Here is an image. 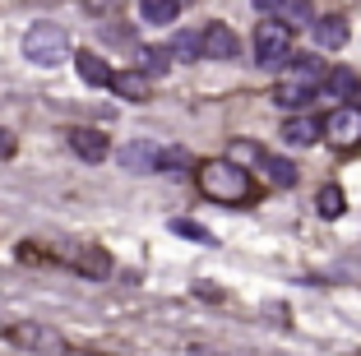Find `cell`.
Wrapping results in <instances>:
<instances>
[{"instance_id": "obj_1", "label": "cell", "mask_w": 361, "mask_h": 356, "mask_svg": "<svg viewBox=\"0 0 361 356\" xmlns=\"http://www.w3.org/2000/svg\"><path fill=\"white\" fill-rule=\"evenodd\" d=\"M195 190H200L209 204H223V209H250V204L264 200V185H259L250 171H241L227 157H204L195 162Z\"/></svg>"}, {"instance_id": "obj_2", "label": "cell", "mask_w": 361, "mask_h": 356, "mask_svg": "<svg viewBox=\"0 0 361 356\" xmlns=\"http://www.w3.org/2000/svg\"><path fill=\"white\" fill-rule=\"evenodd\" d=\"M19 264H56V269H70L88 283H102L111 278V254L93 241H79V245H42V241H19L14 250Z\"/></svg>"}, {"instance_id": "obj_3", "label": "cell", "mask_w": 361, "mask_h": 356, "mask_svg": "<svg viewBox=\"0 0 361 356\" xmlns=\"http://www.w3.org/2000/svg\"><path fill=\"white\" fill-rule=\"evenodd\" d=\"M319 79H324V61H315V56H292V61L278 70V79H274V102L278 106H306V102H315V93H319Z\"/></svg>"}, {"instance_id": "obj_4", "label": "cell", "mask_w": 361, "mask_h": 356, "mask_svg": "<svg viewBox=\"0 0 361 356\" xmlns=\"http://www.w3.org/2000/svg\"><path fill=\"white\" fill-rule=\"evenodd\" d=\"M227 162H236L241 171H250V176H264L269 185H278V190H292L297 185V162H287V157H278V153H269L264 144H250V139H232L227 144Z\"/></svg>"}, {"instance_id": "obj_5", "label": "cell", "mask_w": 361, "mask_h": 356, "mask_svg": "<svg viewBox=\"0 0 361 356\" xmlns=\"http://www.w3.org/2000/svg\"><path fill=\"white\" fill-rule=\"evenodd\" d=\"M319 139L343 157L361 153V102H338L334 106V111L319 121Z\"/></svg>"}, {"instance_id": "obj_6", "label": "cell", "mask_w": 361, "mask_h": 356, "mask_svg": "<svg viewBox=\"0 0 361 356\" xmlns=\"http://www.w3.org/2000/svg\"><path fill=\"white\" fill-rule=\"evenodd\" d=\"M65 56H70V32H65L61 23H51V19L28 23V32H23V61H32V65H61Z\"/></svg>"}, {"instance_id": "obj_7", "label": "cell", "mask_w": 361, "mask_h": 356, "mask_svg": "<svg viewBox=\"0 0 361 356\" xmlns=\"http://www.w3.org/2000/svg\"><path fill=\"white\" fill-rule=\"evenodd\" d=\"M0 338L10 347H19V352H28V356H65L70 352V343L51 324H37V319H14V324H5Z\"/></svg>"}, {"instance_id": "obj_8", "label": "cell", "mask_w": 361, "mask_h": 356, "mask_svg": "<svg viewBox=\"0 0 361 356\" xmlns=\"http://www.w3.org/2000/svg\"><path fill=\"white\" fill-rule=\"evenodd\" d=\"M292 61V28L287 23H259L255 28V65L259 70H283V65Z\"/></svg>"}, {"instance_id": "obj_9", "label": "cell", "mask_w": 361, "mask_h": 356, "mask_svg": "<svg viewBox=\"0 0 361 356\" xmlns=\"http://www.w3.org/2000/svg\"><path fill=\"white\" fill-rule=\"evenodd\" d=\"M200 56L204 61H236L241 56V37L232 32V23L223 19H209L200 32Z\"/></svg>"}, {"instance_id": "obj_10", "label": "cell", "mask_w": 361, "mask_h": 356, "mask_svg": "<svg viewBox=\"0 0 361 356\" xmlns=\"http://www.w3.org/2000/svg\"><path fill=\"white\" fill-rule=\"evenodd\" d=\"M65 144H70V153H75L79 162H102V157L111 153V139L97 125H70L65 130Z\"/></svg>"}, {"instance_id": "obj_11", "label": "cell", "mask_w": 361, "mask_h": 356, "mask_svg": "<svg viewBox=\"0 0 361 356\" xmlns=\"http://www.w3.org/2000/svg\"><path fill=\"white\" fill-rule=\"evenodd\" d=\"M255 10L274 23H287V28L315 23V5H306V0H255Z\"/></svg>"}, {"instance_id": "obj_12", "label": "cell", "mask_w": 361, "mask_h": 356, "mask_svg": "<svg viewBox=\"0 0 361 356\" xmlns=\"http://www.w3.org/2000/svg\"><path fill=\"white\" fill-rule=\"evenodd\" d=\"M310 37H315V47H324V51H338V47H348L352 23L343 19V14H315V23H310Z\"/></svg>"}, {"instance_id": "obj_13", "label": "cell", "mask_w": 361, "mask_h": 356, "mask_svg": "<svg viewBox=\"0 0 361 356\" xmlns=\"http://www.w3.org/2000/svg\"><path fill=\"white\" fill-rule=\"evenodd\" d=\"M158 153L162 148L158 144H149V139H135V144H126L116 153V162L126 171H139V176H149V171H158Z\"/></svg>"}, {"instance_id": "obj_14", "label": "cell", "mask_w": 361, "mask_h": 356, "mask_svg": "<svg viewBox=\"0 0 361 356\" xmlns=\"http://www.w3.org/2000/svg\"><path fill=\"white\" fill-rule=\"evenodd\" d=\"M106 88H111L116 97H126V102H149V97H153V84L139 70H116Z\"/></svg>"}, {"instance_id": "obj_15", "label": "cell", "mask_w": 361, "mask_h": 356, "mask_svg": "<svg viewBox=\"0 0 361 356\" xmlns=\"http://www.w3.org/2000/svg\"><path fill=\"white\" fill-rule=\"evenodd\" d=\"M75 70H79V79H84L88 88H106V84H111V74H116L97 51H88V47H84V51H75Z\"/></svg>"}, {"instance_id": "obj_16", "label": "cell", "mask_w": 361, "mask_h": 356, "mask_svg": "<svg viewBox=\"0 0 361 356\" xmlns=\"http://www.w3.org/2000/svg\"><path fill=\"white\" fill-rule=\"evenodd\" d=\"M357 88H361L357 70L338 65V70H324V79H319V93H315V97H352Z\"/></svg>"}, {"instance_id": "obj_17", "label": "cell", "mask_w": 361, "mask_h": 356, "mask_svg": "<svg viewBox=\"0 0 361 356\" xmlns=\"http://www.w3.org/2000/svg\"><path fill=\"white\" fill-rule=\"evenodd\" d=\"M319 139V121L315 116H292L283 125V144H292V148H306V144H315Z\"/></svg>"}, {"instance_id": "obj_18", "label": "cell", "mask_w": 361, "mask_h": 356, "mask_svg": "<svg viewBox=\"0 0 361 356\" xmlns=\"http://www.w3.org/2000/svg\"><path fill=\"white\" fill-rule=\"evenodd\" d=\"M315 213L324 222L343 218V213H348V195H343V185H319L315 190Z\"/></svg>"}, {"instance_id": "obj_19", "label": "cell", "mask_w": 361, "mask_h": 356, "mask_svg": "<svg viewBox=\"0 0 361 356\" xmlns=\"http://www.w3.org/2000/svg\"><path fill=\"white\" fill-rule=\"evenodd\" d=\"M167 65H171V56L162 51V47H139V74H144V79H158V74H167Z\"/></svg>"}, {"instance_id": "obj_20", "label": "cell", "mask_w": 361, "mask_h": 356, "mask_svg": "<svg viewBox=\"0 0 361 356\" xmlns=\"http://www.w3.org/2000/svg\"><path fill=\"white\" fill-rule=\"evenodd\" d=\"M162 51H167L171 61H204V56H200V32H176Z\"/></svg>"}, {"instance_id": "obj_21", "label": "cell", "mask_w": 361, "mask_h": 356, "mask_svg": "<svg viewBox=\"0 0 361 356\" xmlns=\"http://www.w3.org/2000/svg\"><path fill=\"white\" fill-rule=\"evenodd\" d=\"M180 14V0H144L139 5V19L144 23H171Z\"/></svg>"}, {"instance_id": "obj_22", "label": "cell", "mask_w": 361, "mask_h": 356, "mask_svg": "<svg viewBox=\"0 0 361 356\" xmlns=\"http://www.w3.org/2000/svg\"><path fill=\"white\" fill-rule=\"evenodd\" d=\"M158 171H167V176H180V171H195V157L185 153V148H162V153H158Z\"/></svg>"}, {"instance_id": "obj_23", "label": "cell", "mask_w": 361, "mask_h": 356, "mask_svg": "<svg viewBox=\"0 0 361 356\" xmlns=\"http://www.w3.org/2000/svg\"><path fill=\"white\" fill-rule=\"evenodd\" d=\"M171 231H176V236H190V241H200V245H218V236H213L209 227H200V222H190V218H176Z\"/></svg>"}, {"instance_id": "obj_24", "label": "cell", "mask_w": 361, "mask_h": 356, "mask_svg": "<svg viewBox=\"0 0 361 356\" xmlns=\"http://www.w3.org/2000/svg\"><path fill=\"white\" fill-rule=\"evenodd\" d=\"M14 153H19V139H14L10 130L0 125V157H14Z\"/></svg>"}]
</instances>
